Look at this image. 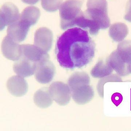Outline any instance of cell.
<instances>
[{"instance_id":"1","label":"cell","mask_w":131,"mask_h":131,"mask_svg":"<svg viewBox=\"0 0 131 131\" xmlns=\"http://www.w3.org/2000/svg\"><path fill=\"white\" fill-rule=\"evenodd\" d=\"M55 51L61 67L73 70L83 68L91 62L95 56V44L88 31L73 27L58 38Z\"/></svg>"},{"instance_id":"2","label":"cell","mask_w":131,"mask_h":131,"mask_svg":"<svg viewBox=\"0 0 131 131\" xmlns=\"http://www.w3.org/2000/svg\"><path fill=\"white\" fill-rule=\"evenodd\" d=\"M90 83L89 75L85 72H75L69 78L68 83L71 95L77 104L84 105L93 99L94 90L90 85Z\"/></svg>"},{"instance_id":"3","label":"cell","mask_w":131,"mask_h":131,"mask_svg":"<svg viewBox=\"0 0 131 131\" xmlns=\"http://www.w3.org/2000/svg\"><path fill=\"white\" fill-rule=\"evenodd\" d=\"M83 1L68 0L62 3L59 8L60 26L62 30H66L76 26L79 17L83 12L81 7Z\"/></svg>"},{"instance_id":"4","label":"cell","mask_w":131,"mask_h":131,"mask_svg":"<svg viewBox=\"0 0 131 131\" xmlns=\"http://www.w3.org/2000/svg\"><path fill=\"white\" fill-rule=\"evenodd\" d=\"M86 14L99 29H106L110 25L106 0H88Z\"/></svg>"},{"instance_id":"5","label":"cell","mask_w":131,"mask_h":131,"mask_svg":"<svg viewBox=\"0 0 131 131\" xmlns=\"http://www.w3.org/2000/svg\"><path fill=\"white\" fill-rule=\"evenodd\" d=\"M56 69L50 58L45 59L37 63L35 73V79L41 84H47L51 81L56 74Z\"/></svg>"},{"instance_id":"6","label":"cell","mask_w":131,"mask_h":131,"mask_svg":"<svg viewBox=\"0 0 131 131\" xmlns=\"http://www.w3.org/2000/svg\"><path fill=\"white\" fill-rule=\"evenodd\" d=\"M49 89L53 100L59 105H66L69 102L71 92L67 84L61 82H54Z\"/></svg>"},{"instance_id":"7","label":"cell","mask_w":131,"mask_h":131,"mask_svg":"<svg viewBox=\"0 0 131 131\" xmlns=\"http://www.w3.org/2000/svg\"><path fill=\"white\" fill-rule=\"evenodd\" d=\"M20 14L18 8L12 3H6L0 9L1 30L17 21Z\"/></svg>"},{"instance_id":"8","label":"cell","mask_w":131,"mask_h":131,"mask_svg":"<svg viewBox=\"0 0 131 131\" xmlns=\"http://www.w3.org/2000/svg\"><path fill=\"white\" fill-rule=\"evenodd\" d=\"M1 49L3 56L9 60L16 61L21 57V45L8 35L3 39Z\"/></svg>"},{"instance_id":"9","label":"cell","mask_w":131,"mask_h":131,"mask_svg":"<svg viewBox=\"0 0 131 131\" xmlns=\"http://www.w3.org/2000/svg\"><path fill=\"white\" fill-rule=\"evenodd\" d=\"M53 39L52 32L46 27H41L35 32L34 45L43 51L47 52L51 49Z\"/></svg>"},{"instance_id":"10","label":"cell","mask_w":131,"mask_h":131,"mask_svg":"<svg viewBox=\"0 0 131 131\" xmlns=\"http://www.w3.org/2000/svg\"><path fill=\"white\" fill-rule=\"evenodd\" d=\"M6 86L10 94L16 97L25 95L28 91V83L24 78L13 76L7 80Z\"/></svg>"},{"instance_id":"11","label":"cell","mask_w":131,"mask_h":131,"mask_svg":"<svg viewBox=\"0 0 131 131\" xmlns=\"http://www.w3.org/2000/svg\"><path fill=\"white\" fill-rule=\"evenodd\" d=\"M37 63L21 56L13 66V69L18 75L23 78L28 77L35 74Z\"/></svg>"},{"instance_id":"12","label":"cell","mask_w":131,"mask_h":131,"mask_svg":"<svg viewBox=\"0 0 131 131\" xmlns=\"http://www.w3.org/2000/svg\"><path fill=\"white\" fill-rule=\"evenodd\" d=\"M30 28V26L18 19L8 26L7 35L19 43L25 39Z\"/></svg>"},{"instance_id":"13","label":"cell","mask_w":131,"mask_h":131,"mask_svg":"<svg viewBox=\"0 0 131 131\" xmlns=\"http://www.w3.org/2000/svg\"><path fill=\"white\" fill-rule=\"evenodd\" d=\"M21 56L29 60L37 63L45 59L50 58L47 52L43 51L35 45H21Z\"/></svg>"},{"instance_id":"14","label":"cell","mask_w":131,"mask_h":131,"mask_svg":"<svg viewBox=\"0 0 131 131\" xmlns=\"http://www.w3.org/2000/svg\"><path fill=\"white\" fill-rule=\"evenodd\" d=\"M33 100L36 106L42 108L50 107L54 100L49 88H43L37 90L34 94Z\"/></svg>"},{"instance_id":"15","label":"cell","mask_w":131,"mask_h":131,"mask_svg":"<svg viewBox=\"0 0 131 131\" xmlns=\"http://www.w3.org/2000/svg\"><path fill=\"white\" fill-rule=\"evenodd\" d=\"M113 69L110 64L108 57L99 60L91 71V75L95 78H101L109 75Z\"/></svg>"},{"instance_id":"16","label":"cell","mask_w":131,"mask_h":131,"mask_svg":"<svg viewBox=\"0 0 131 131\" xmlns=\"http://www.w3.org/2000/svg\"><path fill=\"white\" fill-rule=\"evenodd\" d=\"M108 59L113 69L119 75L126 76L130 74L129 66L122 61L116 50L112 52L108 57Z\"/></svg>"},{"instance_id":"17","label":"cell","mask_w":131,"mask_h":131,"mask_svg":"<svg viewBox=\"0 0 131 131\" xmlns=\"http://www.w3.org/2000/svg\"><path fill=\"white\" fill-rule=\"evenodd\" d=\"M40 15V11L38 8L29 6L22 11L19 19L31 27L37 22Z\"/></svg>"},{"instance_id":"18","label":"cell","mask_w":131,"mask_h":131,"mask_svg":"<svg viewBox=\"0 0 131 131\" xmlns=\"http://www.w3.org/2000/svg\"><path fill=\"white\" fill-rule=\"evenodd\" d=\"M129 33V30L124 23H116L110 26L109 30L110 37L115 42H122Z\"/></svg>"},{"instance_id":"19","label":"cell","mask_w":131,"mask_h":131,"mask_svg":"<svg viewBox=\"0 0 131 131\" xmlns=\"http://www.w3.org/2000/svg\"><path fill=\"white\" fill-rule=\"evenodd\" d=\"M116 51L122 61L129 66L131 63V40H125L120 43Z\"/></svg>"},{"instance_id":"20","label":"cell","mask_w":131,"mask_h":131,"mask_svg":"<svg viewBox=\"0 0 131 131\" xmlns=\"http://www.w3.org/2000/svg\"><path fill=\"white\" fill-rule=\"evenodd\" d=\"M63 0H41L43 8L48 12L57 11L62 5Z\"/></svg>"},{"instance_id":"21","label":"cell","mask_w":131,"mask_h":131,"mask_svg":"<svg viewBox=\"0 0 131 131\" xmlns=\"http://www.w3.org/2000/svg\"><path fill=\"white\" fill-rule=\"evenodd\" d=\"M124 18L126 21L131 23V0H129L127 3Z\"/></svg>"},{"instance_id":"22","label":"cell","mask_w":131,"mask_h":131,"mask_svg":"<svg viewBox=\"0 0 131 131\" xmlns=\"http://www.w3.org/2000/svg\"><path fill=\"white\" fill-rule=\"evenodd\" d=\"M122 100V95L119 93H115L112 96V101L116 106H118L121 103Z\"/></svg>"},{"instance_id":"23","label":"cell","mask_w":131,"mask_h":131,"mask_svg":"<svg viewBox=\"0 0 131 131\" xmlns=\"http://www.w3.org/2000/svg\"><path fill=\"white\" fill-rule=\"evenodd\" d=\"M23 2L29 5H35L39 1V0H21Z\"/></svg>"},{"instance_id":"24","label":"cell","mask_w":131,"mask_h":131,"mask_svg":"<svg viewBox=\"0 0 131 131\" xmlns=\"http://www.w3.org/2000/svg\"><path fill=\"white\" fill-rule=\"evenodd\" d=\"M129 69L130 74H131V63L129 65Z\"/></svg>"}]
</instances>
